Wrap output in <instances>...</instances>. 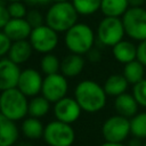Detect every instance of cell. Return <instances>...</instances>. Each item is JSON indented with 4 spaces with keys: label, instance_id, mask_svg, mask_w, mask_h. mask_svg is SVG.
<instances>
[{
    "label": "cell",
    "instance_id": "cell-1",
    "mask_svg": "<svg viewBox=\"0 0 146 146\" xmlns=\"http://www.w3.org/2000/svg\"><path fill=\"white\" fill-rule=\"evenodd\" d=\"M73 97L83 112L97 113L102 111L107 103V94L104 87L94 80H82L75 88Z\"/></svg>",
    "mask_w": 146,
    "mask_h": 146
},
{
    "label": "cell",
    "instance_id": "cell-2",
    "mask_svg": "<svg viewBox=\"0 0 146 146\" xmlns=\"http://www.w3.org/2000/svg\"><path fill=\"white\" fill-rule=\"evenodd\" d=\"M96 32L86 23H75L64 33V43L72 54L86 55L95 47Z\"/></svg>",
    "mask_w": 146,
    "mask_h": 146
},
{
    "label": "cell",
    "instance_id": "cell-3",
    "mask_svg": "<svg viewBox=\"0 0 146 146\" xmlns=\"http://www.w3.org/2000/svg\"><path fill=\"white\" fill-rule=\"evenodd\" d=\"M79 14L72 1L54 2L44 15V23L58 33H65L75 23Z\"/></svg>",
    "mask_w": 146,
    "mask_h": 146
},
{
    "label": "cell",
    "instance_id": "cell-4",
    "mask_svg": "<svg viewBox=\"0 0 146 146\" xmlns=\"http://www.w3.org/2000/svg\"><path fill=\"white\" fill-rule=\"evenodd\" d=\"M0 113L17 122L29 115V97L17 87L0 92Z\"/></svg>",
    "mask_w": 146,
    "mask_h": 146
},
{
    "label": "cell",
    "instance_id": "cell-5",
    "mask_svg": "<svg viewBox=\"0 0 146 146\" xmlns=\"http://www.w3.org/2000/svg\"><path fill=\"white\" fill-rule=\"evenodd\" d=\"M125 35L122 18L104 16L96 29V39L104 47H113Z\"/></svg>",
    "mask_w": 146,
    "mask_h": 146
},
{
    "label": "cell",
    "instance_id": "cell-6",
    "mask_svg": "<svg viewBox=\"0 0 146 146\" xmlns=\"http://www.w3.org/2000/svg\"><path fill=\"white\" fill-rule=\"evenodd\" d=\"M42 138L49 146H72L75 140V131L72 124L55 119L44 125Z\"/></svg>",
    "mask_w": 146,
    "mask_h": 146
},
{
    "label": "cell",
    "instance_id": "cell-7",
    "mask_svg": "<svg viewBox=\"0 0 146 146\" xmlns=\"http://www.w3.org/2000/svg\"><path fill=\"white\" fill-rule=\"evenodd\" d=\"M125 35L131 40H146V9L143 7H129L121 17Z\"/></svg>",
    "mask_w": 146,
    "mask_h": 146
},
{
    "label": "cell",
    "instance_id": "cell-8",
    "mask_svg": "<svg viewBox=\"0 0 146 146\" xmlns=\"http://www.w3.org/2000/svg\"><path fill=\"white\" fill-rule=\"evenodd\" d=\"M29 41L33 50L39 54L44 55L48 52H52V50H55L59 42L58 32H56L44 23L40 26L32 29Z\"/></svg>",
    "mask_w": 146,
    "mask_h": 146
},
{
    "label": "cell",
    "instance_id": "cell-9",
    "mask_svg": "<svg viewBox=\"0 0 146 146\" xmlns=\"http://www.w3.org/2000/svg\"><path fill=\"white\" fill-rule=\"evenodd\" d=\"M130 131V119L120 114L107 117L102 124V136L105 141L110 143H123Z\"/></svg>",
    "mask_w": 146,
    "mask_h": 146
},
{
    "label": "cell",
    "instance_id": "cell-10",
    "mask_svg": "<svg viewBox=\"0 0 146 146\" xmlns=\"http://www.w3.org/2000/svg\"><path fill=\"white\" fill-rule=\"evenodd\" d=\"M68 91V81L60 72L46 75L41 88V95L50 103H56L64 98Z\"/></svg>",
    "mask_w": 146,
    "mask_h": 146
},
{
    "label": "cell",
    "instance_id": "cell-11",
    "mask_svg": "<svg viewBox=\"0 0 146 146\" xmlns=\"http://www.w3.org/2000/svg\"><path fill=\"white\" fill-rule=\"evenodd\" d=\"M52 112H54L56 120L72 124L79 120L83 111L74 97L65 96L64 98L54 103Z\"/></svg>",
    "mask_w": 146,
    "mask_h": 146
},
{
    "label": "cell",
    "instance_id": "cell-12",
    "mask_svg": "<svg viewBox=\"0 0 146 146\" xmlns=\"http://www.w3.org/2000/svg\"><path fill=\"white\" fill-rule=\"evenodd\" d=\"M43 78L39 71L32 67H27L21 71L17 88L29 98L41 94Z\"/></svg>",
    "mask_w": 146,
    "mask_h": 146
},
{
    "label": "cell",
    "instance_id": "cell-13",
    "mask_svg": "<svg viewBox=\"0 0 146 146\" xmlns=\"http://www.w3.org/2000/svg\"><path fill=\"white\" fill-rule=\"evenodd\" d=\"M21 71L19 65L8 57L0 58V92L17 87Z\"/></svg>",
    "mask_w": 146,
    "mask_h": 146
},
{
    "label": "cell",
    "instance_id": "cell-14",
    "mask_svg": "<svg viewBox=\"0 0 146 146\" xmlns=\"http://www.w3.org/2000/svg\"><path fill=\"white\" fill-rule=\"evenodd\" d=\"M32 29L26 18H10L2 31L11 41H18L29 39Z\"/></svg>",
    "mask_w": 146,
    "mask_h": 146
},
{
    "label": "cell",
    "instance_id": "cell-15",
    "mask_svg": "<svg viewBox=\"0 0 146 146\" xmlns=\"http://www.w3.org/2000/svg\"><path fill=\"white\" fill-rule=\"evenodd\" d=\"M19 131L15 121L0 113V146H14L18 140Z\"/></svg>",
    "mask_w": 146,
    "mask_h": 146
},
{
    "label": "cell",
    "instance_id": "cell-16",
    "mask_svg": "<svg viewBox=\"0 0 146 146\" xmlns=\"http://www.w3.org/2000/svg\"><path fill=\"white\" fill-rule=\"evenodd\" d=\"M86 64L82 55L70 52L60 60V73L66 78H75L81 74Z\"/></svg>",
    "mask_w": 146,
    "mask_h": 146
},
{
    "label": "cell",
    "instance_id": "cell-17",
    "mask_svg": "<svg viewBox=\"0 0 146 146\" xmlns=\"http://www.w3.org/2000/svg\"><path fill=\"white\" fill-rule=\"evenodd\" d=\"M138 107L139 104L137 103L132 94L123 92L114 98V108L116 111V114H120L128 119H131L135 114L138 113Z\"/></svg>",
    "mask_w": 146,
    "mask_h": 146
},
{
    "label": "cell",
    "instance_id": "cell-18",
    "mask_svg": "<svg viewBox=\"0 0 146 146\" xmlns=\"http://www.w3.org/2000/svg\"><path fill=\"white\" fill-rule=\"evenodd\" d=\"M33 52V48L29 41V39L26 40H18V41H13L10 49L8 51L7 57L13 60L14 63H16L17 65L24 64L26 63Z\"/></svg>",
    "mask_w": 146,
    "mask_h": 146
},
{
    "label": "cell",
    "instance_id": "cell-19",
    "mask_svg": "<svg viewBox=\"0 0 146 146\" xmlns=\"http://www.w3.org/2000/svg\"><path fill=\"white\" fill-rule=\"evenodd\" d=\"M112 54L116 62L121 64H127L132 62L137 57V44L130 40H121L112 47Z\"/></svg>",
    "mask_w": 146,
    "mask_h": 146
},
{
    "label": "cell",
    "instance_id": "cell-20",
    "mask_svg": "<svg viewBox=\"0 0 146 146\" xmlns=\"http://www.w3.org/2000/svg\"><path fill=\"white\" fill-rule=\"evenodd\" d=\"M104 90L107 94V96L110 97H116L123 92H127L128 87H129V82L127 81V79L124 78L123 74H111L106 78L104 84Z\"/></svg>",
    "mask_w": 146,
    "mask_h": 146
},
{
    "label": "cell",
    "instance_id": "cell-21",
    "mask_svg": "<svg viewBox=\"0 0 146 146\" xmlns=\"http://www.w3.org/2000/svg\"><path fill=\"white\" fill-rule=\"evenodd\" d=\"M19 130L25 138L34 140V139H39L43 137L44 125L42 124L40 119L29 115L27 117L22 120Z\"/></svg>",
    "mask_w": 146,
    "mask_h": 146
},
{
    "label": "cell",
    "instance_id": "cell-22",
    "mask_svg": "<svg viewBox=\"0 0 146 146\" xmlns=\"http://www.w3.org/2000/svg\"><path fill=\"white\" fill-rule=\"evenodd\" d=\"M129 7L128 0H102L100 11L104 16L121 18Z\"/></svg>",
    "mask_w": 146,
    "mask_h": 146
},
{
    "label": "cell",
    "instance_id": "cell-23",
    "mask_svg": "<svg viewBox=\"0 0 146 146\" xmlns=\"http://www.w3.org/2000/svg\"><path fill=\"white\" fill-rule=\"evenodd\" d=\"M122 74L129 82V84H136L137 82L141 81L145 75V66L137 59L124 64Z\"/></svg>",
    "mask_w": 146,
    "mask_h": 146
},
{
    "label": "cell",
    "instance_id": "cell-24",
    "mask_svg": "<svg viewBox=\"0 0 146 146\" xmlns=\"http://www.w3.org/2000/svg\"><path fill=\"white\" fill-rule=\"evenodd\" d=\"M50 104L51 103L47 98H44L42 95L32 97L29 100V115L38 119L43 117L44 115L48 114L50 110Z\"/></svg>",
    "mask_w": 146,
    "mask_h": 146
},
{
    "label": "cell",
    "instance_id": "cell-25",
    "mask_svg": "<svg viewBox=\"0 0 146 146\" xmlns=\"http://www.w3.org/2000/svg\"><path fill=\"white\" fill-rule=\"evenodd\" d=\"M130 131L133 137L146 139V112H138L130 119Z\"/></svg>",
    "mask_w": 146,
    "mask_h": 146
},
{
    "label": "cell",
    "instance_id": "cell-26",
    "mask_svg": "<svg viewBox=\"0 0 146 146\" xmlns=\"http://www.w3.org/2000/svg\"><path fill=\"white\" fill-rule=\"evenodd\" d=\"M40 70L44 75L58 73L60 71V59L52 52L44 54L40 59Z\"/></svg>",
    "mask_w": 146,
    "mask_h": 146
},
{
    "label": "cell",
    "instance_id": "cell-27",
    "mask_svg": "<svg viewBox=\"0 0 146 146\" xmlns=\"http://www.w3.org/2000/svg\"><path fill=\"white\" fill-rule=\"evenodd\" d=\"M72 3L79 15L90 16L100 10L102 0H72Z\"/></svg>",
    "mask_w": 146,
    "mask_h": 146
},
{
    "label": "cell",
    "instance_id": "cell-28",
    "mask_svg": "<svg viewBox=\"0 0 146 146\" xmlns=\"http://www.w3.org/2000/svg\"><path fill=\"white\" fill-rule=\"evenodd\" d=\"M132 95L139 106L146 108V78L132 86Z\"/></svg>",
    "mask_w": 146,
    "mask_h": 146
},
{
    "label": "cell",
    "instance_id": "cell-29",
    "mask_svg": "<svg viewBox=\"0 0 146 146\" xmlns=\"http://www.w3.org/2000/svg\"><path fill=\"white\" fill-rule=\"evenodd\" d=\"M8 10L11 18H25L27 15V7L23 1L8 2Z\"/></svg>",
    "mask_w": 146,
    "mask_h": 146
},
{
    "label": "cell",
    "instance_id": "cell-30",
    "mask_svg": "<svg viewBox=\"0 0 146 146\" xmlns=\"http://www.w3.org/2000/svg\"><path fill=\"white\" fill-rule=\"evenodd\" d=\"M25 18L32 27H36V26H40V25L44 24V16L41 14V11H39L36 9L29 10Z\"/></svg>",
    "mask_w": 146,
    "mask_h": 146
},
{
    "label": "cell",
    "instance_id": "cell-31",
    "mask_svg": "<svg viewBox=\"0 0 146 146\" xmlns=\"http://www.w3.org/2000/svg\"><path fill=\"white\" fill-rule=\"evenodd\" d=\"M11 40L7 36V34L0 30V58L5 57L6 55H8V51L10 49L11 46Z\"/></svg>",
    "mask_w": 146,
    "mask_h": 146
},
{
    "label": "cell",
    "instance_id": "cell-32",
    "mask_svg": "<svg viewBox=\"0 0 146 146\" xmlns=\"http://www.w3.org/2000/svg\"><path fill=\"white\" fill-rule=\"evenodd\" d=\"M10 18L11 17H10L8 7L3 3H0V30H3V27L10 21Z\"/></svg>",
    "mask_w": 146,
    "mask_h": 146
},
{
    "label": "cell",
    "instance_id": "cell-33",
    "mask_svg": "<svg viewBox=\"0 0 146 146\" xmlns=\"http://www.w3.org/2000/svg\"><path fill=\"white\" fill-rule=\"evenodd\" d=\"M137 60H139L144 66H146V40L138 42L137 44Z\"/></svg>",
    "mask_w": 146,
    "mask_h": 146
},
{
    "label": "cell",
    "instance_id": "cell-34",
    "mask_svg": "<svg viewBox=\"0 0 146 146\" xmlns=\"http://www.w3.org/2000/svg\"><path fill=\"white\" fill-rule=\"evenodd\" d=\"M86 56H87L88 60L91 62V63H98V62L102 59V52H100V50H99L98 48H96V47H94L92 49H90V50L86 54Z\"/></svg>",
    "mask_w": 146,
    "mask_h": 146
},
{
    "label": "cell",
    "instance_id": "cell-35",
    "mask_svg": "<svg viewBox=\"0 0 146 146\" xmlns=\"http://www.w3.org/2000/svg\"><path fill=\"white\" fill-rule=\"evenodd\" d=\"M127 146H144V141H143V139L132 136V138L128 141Z\"/></svg>",
    "mask_w": 146,
    "mask_h": 146
},
{
    "label": "cell",
    "instance_id": "cell-36",
    "mask_svg": "<svg viewBox=\"0 0 146 146\" xmlns=\"http://www.w3.org/2000/svg\"><path fill=\"white\" fill-rule=\"evenodd\" d=\"M25 1L32 6H42V5H47L51 2V0H25Z\"/></svg>",
    "mask_w": 146,
    "mask_h": 146
},
{
    "label": "cell",
    "instance_id": "cell-37",
    "mask_svg": "<svg viewBox=\"0 0 146 146\" xmlns=\"http://www.w3.org/2000/svg\"><path fill=\"white\" fill-rule=\"evenodd\" d=\"M130 7H143L145 0H128Z\"/></svg>",
    "mask_w": 146,
    "mask_h": 146
},
{
    "label": "cell",
    "instance_id": "cell-38",
    "mask_svg": "<svg viewBox=\"0 0 146 146\" xmlns=\"http://www.w3.org/2000/svg\"><path fill=\"white\" fill-rule=\"evenodd\" d=\"M99 146H127L124 143H110V141H104Z\"/></svg>",
    "mask_w": 146,
    "mask_h": 146
},
{
    "label": "cell",
    "instance_id": "cell-39",
    "mask_svg": "<svg viewBox=\"0 0 146 146\" xmlns=\"http://www.w3.org/2000/svg\"><path fill=\"white\" fill-rule=\"evenodd\" d=\"M63 1H68V0H51V2H63Z\"/></svg>",
    "mask_w": 146,
    "mask_h": 146
},
{
    "label": "cell",
    "instance_id": "cell-40",
    "mask_svg": "<svg viewBox=\"0 0 146 146\" xmlns=\"http://www.w3.org/2000/svg\"><path fill=\"white\" fill-rule=\"evenodd\" d=\"M7 2H15V1H25V0H6Z\"/></svg>",
    "mask_w": 146,
    "mask_h": 146
},
{
    "label": "cell",
    "instance_id": "cell-41",
    "mask_svg": "<svg viewBox=\"0 0 146 146\" xmlns=\"http://www.w3.org/2000/svg\"><path fill=\"white\" fill-rule=\"evenodd\" d=\"M144 146H146V139H145V141H144Z\"/></svg>",
    "mask_w": 146,
    "mask_h": 146
}]
</instances>
